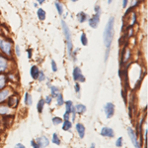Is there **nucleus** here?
Returning <instances> with one entry per match:
<instances>
[{"label": "nucleus", "mask_w": 148, "mask_h": 148, "mask_svg": "<svg viewBox=\"0 0 148 148\" xmlns=\"http://www.w3.org/2000/svg\"><path fill=\"white\" fill-rule=\"evenodd\" d=\"M114 17L111 16L109 18L108 22L105 26L104 32H103V41H104L105 48H106V52H105V62L108 61L110 52L112 49V45L114 41Z\"/></svg>", "instance_id": "obj_1"}, {"label": "nucleus", "mask_w": 148, "mask_h": 148, "mask_svg": "<svg viewBox=\"0 0 148 148\" xmlns=\"http://www.w3.org/2000/svg\"><path fill=\"white\" fill-rule=\"evenodd\" d=\"M14 44L13 41L8 37L0 35V53H2L9 58H13L14 55Z\"/></svg>", "instance_id": "obj_2"}, {"label": "nucleus", "mask_w": 148, "mask_h": 148, "mask_svg": "<svg viewBox=\"0 0 148 148\" xmlns=\"http://www.w3.org/2000/svg\"><path fill=\"white\" fill-rule=\"evenodd\" d=\"M15 70L14 58H9V57L0 53V74H7Z\"/></svg>", "instance_id": "obj_3"}, {"label": "nucleus", "mask_w": 148, "mask_h": 148, "mask_svg": "<svg viewBox=\"0 0 148 148\" xmlns=\"http://www.w3.org/2000/svg\"><path fill=\"white\" fill-rule=\"evenodd\" d=\"M61 29H62L64 39H65V44H66V49H67L68 57L71 58V55H72L73 51V42H72V33L71 30L69 29L67 23L64 20H61Z\"/></svg>", "instance_id": "obj_4"}, {"label": "nucleus", "mask_w": 148, "mask_h": 148, "mask_svg": "<svg viewBox=\"0 0 148 148\" xmlns=\"http://www.w3.org/2000/svg\"><path fill=\"white\" fill-rule=\"evenodd\" d=\"M19 101H20V95H19L18 92H14L10 97H8V99L6 101L5 104L7 106H9L11 108L16 109L19 106Z\"/></svg>", "instance_id": "obj_5"}, {"label": "nucleus", "mask_w": 148, "mask_h": 148, "mask_svg": "<svg viewBox=\"0 0 148 148\" xmlns=\"http://www.w3.org/2000/svg\"><path fill=\"white\" fill-rule=\"evenodd\" d=\"M15 92L13 89V87H10V85H7L4 89L0 90V104H4L6 102V101L8 99V97Z\"/></svg>", "instance_id": "obj_6"}, {"label": "nucleus", "mask_w": 148, "mask_h": 148, "mask_svg": "<svg viewBox=\"0 0 148 148\" xmlns=\"http://www.w3.org/2000/svg\"><path fill=\"white\" fill-rule=\"evenodd\" d=\"M127 134H128V136H130V138L131 142H132L133 146L136 147V148L142 147V145L140 144L139 140H138V135H137V133H136V131H135L134 128L128 127L127 128Z\"/></svg>", "instance_id": "obj_7"}, {"label": "nucleus", "mask_w": 148, "mask_h": 148, "mask_svg": "<svg viewBox=\"0 0 148 148\" xmlns=\"http://www.w3.org/2000/svg\"><path fill=\"white\" fill-rule=\"evenodd\" d=\"M72 78L75 82L78 83H85L86 82V78L85 76L82 74V70L79 67H74L73 71H72Z\"/></svg>", "instance_id": "obj_8"}, {"label": "nucleus", "mask_w": 148, "mask_h": 148, "mask_svg": "<svg viewBox=\"0 0 148 148\" xmlns=\"http://www.w3.org/2000/svg\"><path fill=\"white\" fill-rule=\"evenodd\" d=\"M88 25L89 27H91L92 29H97L100 25V22H101V15L99 14H94V15L90 16L87 20Z\"/></svg>", "instance_id": "obj_9"}, {"label": "nucleus", "mask_w": 148, "mask_h": 148, "mask_svg": "<svg viewBox=\"0 0 148 148\" xmlns=\"http://www.w3.org/2000/svg\"><path fill=\"white\" fill-rule=\"evenodd\" d=\"M114 111H116V106L113 102H107L104 106V113L108 119L112 118L114 115Z\"/></svg>", "instance_id": "obj_10"}, {"label": "nucleus", "mask_w": 148, "mask_h": 148, "mask_svg": "<svg viewBox=\"0 0 148 148\" xmlns=\"http://www.w3.org/2000/svg\"><path fill=\"white\" fill-rule=\"evenodd\" d=\"M15 113V109L11 108L9 106L4 102V104H0V116L4 115H11V114Z\"/></svg>", "instance_id": "obj_11"}, {"label": "nucleus", "mask_w": 148, "mask_h": 148, "mask_svg": "<svg viewBox=\"0 0 148 148\" xmlns=\"http://www.w3.org/2000/svg\"><path fill=\"white\" fill-rule=\"evenodd\" d=\"M36 141H37L38 148H42V147H49V139L47 138L46 135H42L36 138Z\"/></svg>", "instance_id": "obj_12"}, {"label": "nucleus", "mask_w": 148, "mask_h": 148, "mask_svg": "<svg viewBox=\"0 0 148 148\" xmlns=\"http://www.w3.org/2000/svg\"><path fill=\"white\" fill-rule=\"evenodd\" d=\"M100 134L103 137H107V138H113L114 136V131L113 128L109 127V126H104L100 131Z\"/></svg>", "instance_id": "obj_13"}, {"label": "nucleus", "mask_w": 148, "mask_h": 148, "mask_svg": "<svg viewBox=\"0 0 148 148\" xmlns=\"http://www.w3.org/2000/svg\"><path fill=\"white\" fill-rule=\"evenodd\" d=\"M75 130L77 132L78 136L80 139H83L85 137V132H86V128L82 123H76L75 124Z\"/></svg>", "instance_id": "obj_14"}, {"label": "nucleus", "mask_w": 148, "mask_h": 148, "mask_svg": "<svg viewBox=\"0 0 148 148\" xmlns=\"http://www.w3.org/2000/svg\"><path fill=\"white\" fill-rule=\"evenodd\" d=\"M127 15H128V18H130V23H127V28H132L137 22V14H136V12L133 10V11H131L130 14H127Z\"/></svg>", "instance_id": "obj_15"}, {"label": "nucleus", "mask_w": 148, "mask_h": 148, "mask_svg": "<svg viewBox=\"0 0 148 148\" xmlns=\"http://www.w3.org/2000/svg\"><path fill=\"white\" fill-rule=\"evenodd\" d=\"M88 18H89V15H88V14L86 13V12H84V11H80V12H78V13L76 14V19H77V21L80 24H83V23L87 22Z\"/></svg>", "instance_id": "obj_16"}, {"label": "nucleus", "mask_w": 148, "mask_h": 148, "mask_svg": "<svg viewBox=\"0 0 148 148\" xmlns=\"http://www.w3.org/2000/svg\"><path fill=\"white\" fill-rule=\"evenodd\" d=\"M141 3V0H132V2H131V4L128 7V9H126L125 12V17L127 16V14H130L131 11L134 10L136 7L139 6V4Z\"/></svg>", "instance_id": "obj_17"}, {"label": "nucleus", "mask_w": 148, "mask_h": 148, "mask_svg": "<svg viewBox=\"0 0 148 148\" xmlns=\"http://www.w3.org/2000/svg\"><path fill=\"white\" fill-rule=\"evenodd\" d=\"M40 68L37 65H33L31 67L30 69V76L33 80H37L38 77H39V74H40Z\"/></svg>", "instance_id": "obj_18"}, {"label": "nucleus", "mask_w": 148, "mask_h": 148, "mask_svg": "<svg viewBox=\"0 0 148 148\" xmlns=\"http://www.w3.org/2000/svg\"><path fill=\"white\" fill-rule=\"evenodd\" d=\"M9 85V80L6 74H0V90L4 89Z\"/></svg>", "instance_id": "obj_19"}, {"label": "nucleus", "mask_w": 148, "mask_h": 148, "mask_svg": "<svg viewBox=\"0 0 148 148\" xmlns=\"http://www.w3.org/2000/svg\"><path fill=\"white\" fill-rule=\"evenodd\" d=\"M72 121L70 120V119H63L62 123H61V129L63 131H69L72 128Z\"/></svg>", "instance_id": "obj_20"}, {"label": "nucleus", "mask_w": 148, "mask_h": 148, "mask_svg": "<svg viewBox=\"0 0 148 148\" xmlns=\"http://www.w3.org/2000/svg\"><path fill=\"white\" fill-rule=\"evenodd\" d=\"M74 109L77 114H83L87 111V107L83 104H77L76 106H74Z\"/></svg>", "instance_id": "obj_21"}, {"label": "nucleus", "mask_w": 148, "mask_h": 148, "mask_svg": "<svg viewBox=\"0 0 148 148\" xmlns=\"http://www.w3.org/2000/svg\"><path fill=\"white\" fill-rule=\"evenodd\" d=\"M24 104L26 106H31L33 104V97L30 92H26L25 94H24Z\"/></svg>", "instance_id": "obj_22"}, {"label": "nucleus", "mask_w": 148, "mask_h": 148, "mask_svg": "<svg viewBox=\"0 0 148 148\" xmlns=\"http://www.w3.org/2000/svg\"><path fill=\"white\" fill-rule=\"evenodd\" d=\"M37 16H38V19L40 21H45L47 19V12L45 9L42 8H38L37 10Z\"/></svg>", "instance_id": "obj_23"}, {"label": "nucleus", "mask_w": 148, "mask_h": 148, "mask_svg": "<svg viewBox=\"0 0 148 148\" xmlns=\"http://www.w3.org/2000/svg\"><path fill=\"white\" fill-rule=\"evenodd\" d=\"M54 6H56V9L57 11V14L59 16H62L63 13H64V7H63V4L61 3L60 1H56L54 2Z\"/></svg>", "instance_id": "obj_24"}, {"label": "nucleus", "mask_w": 148, "mask_h": 148, "mask_svg": "<svg viewBox=\"0 0 148 148\" xmlns=\"http://www.w3.org/2000/svg\"><path fill=\"white\" fill-rule=\"evenodd\" d=\"M45 106H46L45 99H40L39 101H38V104H37V110H38V113H39L40 114L42 113V111H44Z\"/></svg>", "instance_id": "obj_25"}, {"label": "nucleus", "mask_w": 148, "mask_h": 148, "mask_svg": "<svg viewBox=\"0 0 148 148\" xmlns=\"http://www.w3.org/2000/svg\"><path fill=\"white\" fill-rule=\"evenodd\" d=\"M49 90H51V95L53 99H56V97L60 94V90H59V88L56 87V85H51L49 87Z\"/></svg>", "instance_id": "obj_26"}, {"label": "nucleus", "mask_w": 148, "mask_h": 148, "mask_svg": "<svg viewBox=\"0 0 148 148\" xmlns=\"http://www.w3.org/2000/svg\"><path fill=\"white\" fill-rule=\"evenodd\" d=\"M51 142L53 143V144H56V145H60L61 144V139H60V137L58 136V134L57 133H52V135H51Z\"/></svg>", "instance_id": "obj_27"}, {"label": "nucleus", "mask_w": 148, "mask_h": 148, "mask_svg": "<svg viewBox=\"0 0 148 148\" xmlns=\"http://www.w3.org/2000/svg\"><path fill=\"white\" fill-rule=\"evenodd\" d=\"M64 106H65V111H67V113H71V111H72L73 109V101H64Z\"/></svg>", "instance_id": "obj_28"}, {"label": "nucleus", "mask_w": 148, "mask_h": 148, "mask_svg": "<svg viewBox=\"0 0 148 148\" xmlns=\"http://www.w3.org/2000/svg\"><path fill=\"white\" fill-rule=\"evenodd\" d=\"M80 43L82 46H87L88 45V37L85 32H82L80 35Z\"/></svg>", "instance_id": "obj_29"}, {"label": "nucleus", "mask_w": 148, "mask_h": 148, "mask_svg": "<svg viewBox=\"0 0 148 148\" xmlns=\"http://www.w3.org/2000/svg\"><path fill=\"white\" fill-rule=\"evenodd\" d=\"M56 106L58 107L64 106V99H63V95L61 92L56 97Z\"/></svg>", "instance_id": "obj_30"}, {"label": "nucleus", "mask_w": 148, "mask_h": 148, "mask_svg": "<svg viewBox=\"0 0 148 148\" xmlns=\"http://www.w3.org/2000/svg\"><path fill=\"white\" fill-rule=\"evenodd\" d=\"M51 121H52V124L53 125H61L63 121V118L59 117V116H53L51 118Z\"/></svg>", "instance_id": "obj_31"}, {"label": "nucleus", "mask_w": 148, "mask_h": 148, "mask_svg": "<svg viewBox=\"0 0 148 148\" xmlns=\"http://www.w3.org/2000/svg\"><path fill=\"white\" fill-rule=\"evenodd\" d=\"M38 81H39L40 83H44L47 81V76L46 74H45L44 71H40V74H39V77L37 79Z\"/></svg>", "instance_id": "obj_32"}, {"label": "nucleus", "mask_w": 148, "mask_h": 148, "mask_svg": "<svg viewBox=\"0 0 148 148\" xmlns=\"http://www.w3.org/2000/svg\"><path fill=\"white\" fill-rule=\"evenodd\" d=\"M14 55H15L16 57H20L21 56V50H20V46L19 45H14Z\"/></svg>", "instance_id": "obj_33"}, {"label": "nucleus", "mask_w": 148, "mask_h": 148, "mask_svg": "<svg viewBox=\"0 0 148 148\" xmlns=\"http://www.w3.org/2000/svg\"><path fill=\"white\" fill-rule=\"evenodd\" d=\"M74 90L77 94H80L81 92V83L78 82H75V85H74Z\"/></svg>", "instance_id": "obj_34"}, {"label": "nucleus", "mask_w": 148, "mask_h": 148, "mask_svg": "<svg viewBox=\"0 0 148 148\" xmlns=\"http://www.w3.org/2000/svg\"><path fill=\"white\" fill-rule=\"evenodd\" d=\"M144 143H145V148H148V128L145 127L144 129Z\"/></svg>", "instance_id": "obj_35"}, {"label": "nucleus", "mask_w": 148, "mask_h": 148, "mask_svg": "<svg viewBox=\"0 0 148 148\" xmlns=\"http://www.w3.org/2000/svg\"><path fill=\"white\" fill-rule=\"evenodd\" d=\"M94 12H95V14H99V15H101V14H102V8H101V6H100L99 4H95Z\"/></svg>", "instance_id": "obj_36"}, {"label": "nucleus", "mask_w": 148, "mask_h": 148, "mask_svg": "<svg viewBox=\"0 0 148 148\" xmlns=\"http://www.w3.org/2000/svg\"><path fill=\"white\" fill-rule=\"evenodd\" d=\"M51 70H52V72H53V73H57L58 69H57V65H56V61H54V60H51Z\"/></svg>", "instance_id": "obj_37"}, {"label": "nucleus", "mask_w": 148, "mask_h": 148, "mask_svg": "<svg viewBox=\"0 0 148 148\" xmlns=\"http://www.w3.org/2000/svg\"><path fill=\"white\" fill-rule=\"evenodd\" d=\"M44 99H45V102H46V104H49H49H51V102H52V99H53V97H52L51 95L49 94V95H47V97H45Z\"/></svg>", "instance_id": "obj_38"}, {"label": "nucleus", "mask_w": 148, "mask_h": 148, "mask_svg": "<svg viewBox=\"0 0 148 148\" xmlns=\"http://www.w3.org/2000/svg\"><path fill=\"white\" fill-rule=\"evenodd\" d=\"M123 137H119L116 141V147H123Z\"/></svg>", "instance_id": "obj_39"}, {"label": "nucleus", "mask_w": 148, "mask_h": 148, "mask_svg": "<svg viewBox=\"0 0 148 148\" xmlns=\"http://www.w3.org/2000/svg\"><path fill=\"white\" fill-rule=\"evenodd\" d=\"M27 55H28V59H32V57H33V49L32 48H28L27 49Z\"/></svg>", "instance_id": "obj_40"}, {"label": "nucleus", "mask_w": 148, "mask_h": 148, "mask_svg": "<svg viewBox=\"0 0 148 148\" xmlns=\"http://www.w3.org/2000/svg\"><path fill=\"white\" fill-rule=\"evenodd\" d=\"M4 129H5V126H4V124H3V120H2V117L0 116V133H1Z\"/></svg>", "instance_id": "obj_41"}, {"label": "nucleus", "mask_w": 148, "mask_h": 148, "mask_svg": "<svg viewBox=\"0 0 148 148\" xmlns=\"http://www.w3.org/2000/svg\"><path fill=\"white\" fill-rule=\"evenodd\" d=\"M31 146L34 147V148H38V144H37V141H36V139H32V140H31Z\"/></svg>", "instance_id": "obj_42"}, {"label": "nucleus", "mask_w": 148, "mask_h": 148, "mask_svg": "<svg viewBox=\"0 0 148 148\" xmlns=\"http://www.w3.org/2000/svg\"><path fill=\"white\" fill-rule=\"evenodd\" d=\"M62 118H63V119H70V113H67V111H65V113H63Z\"/></svg>", "instance_id": "obj_43"}, {"label": "nucleus", "mask_w": 148, "mask_h": 148, "mask_svg": "<svg viewBox=\"0 0 148 148\" xmlns=\"http://www.w3.org/2000/svg\"><path fill=\"white\" fill-rule=\"evenodd\" d=\"M36 2H37L38 4H39V5H42V4L45 3V2H46V0H35Z\"/></svg>", "instance_id": "obj_44"}, {"label": "nucleus", "mask_w": 148, "mask_h": 148, "mask_svg": "<svg viewBox=\"0 0 148 148\" xmlns=\"http://www.w3.org/2000/svg\"><path fill=\"white\" fill-rule=\"evenodd\" d=\"M123 99H125V104L127 102V99H126V94H125V90H123Z\"/></svg>", "instance_id": "obj_45"}, {"label": "nucleus", "mask_w": 148, "mask_h": 148, "mask_svg": "<svg viewBox=\"0 0 148 148\" xmlns=\"http://www.w3.org/2000/svg\"><path fill=\"white\" fill-rule=\"evenodd\" d=\"M15 147H17V148H24V147H25V145H23L22 143H17V144L15 145Z\"/></svg>", "instance_id": "obj_46"}, {"label": "nucleus", "mask_w": 148, "mask_h": 148, "mask_svg": "<svg viewBox=\"0 0 148 148\" xmlns=\"http://www.w3.org/2000/svg\"><path fill=\"white\" fill-rule=\"evenodd\" d=\"M0 35H3V29L1 27V23H0Z\"/></svg>", "instance_id": "obj_47"}, {"label": "nucleus", "mask_w": 148, "mask_h": 148, "mask_svg": "<svg viewBox=\"0 0 148 148\" xmlns=\"http://www.w3.org/2000/svg\"><path fill=\"white\" fill-rule=\"evenodd\" d=\"M90 146H91L92 148H95V147H96V144H95V143H92V144L90 145Z\"/></svg>", "instance_id": "obj_48"}, {"label": "nucleus", "mask_w": 148, "mask_h": 148, "mask_svg": "<svg viewBox=\"0 0 148 148\" xmlns=\"http://www.w3.org/2000/svg\"><path fill=\"white\" fill-rule=\"evenodd\" d=\"M107 2H108V4H112L113 3V0H107Z\"/></svg>", "instance_id": "obj_49"}, {"label": "nucleus", "mask_w": 148, "mask_h": 148, "mask_svg": "<svg viewBox=\"0 0 148 148\" xmlns=\"http://www.w3.org/2000/svg\"><path fill=\"white\" fill-rule=\"evenodd\" d=\"M34 7H36V8H38V7H39V4H38L37 2H36V3L34 4Z\"/></svg>", "instance_id": "obj_50"}, {"label": "nucleus", "mask_w": 148, "mask_h": 148, "mask_svg": "<svg viewBox=\"0 0 148 148\" xmlns=\"http://www.w3.org/2000/svg\"><path fill=\"white\" fill-rule=\"evenodd\" d=\"M70 1H71V2H78L79 0H70Z\"/></svg>", "instance_id": "obj_51"}, {"label": "nucleus", "mask_w": 148, "mask_h": 148, "mask_svg": "<svg viewBox=\"0 0 148 148\" xmlns=\"http://www.w3.org/2000/svg\"><path fill=\"white\" fill-rule=\"evenodd\" d=\"M56 1H60V0H56Z\"/></svg>", "instance_id": "obj_52"}]
</instances>
